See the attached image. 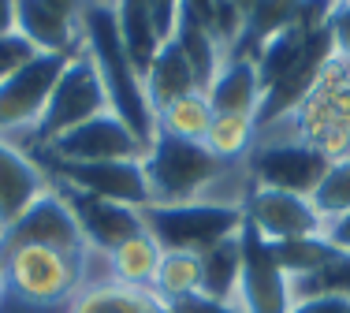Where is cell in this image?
Instances as JSON below:
<instances>
[{"instance_id":"obj_1","label":"cell","mask_w":350,"mask_h":313,"mask_svg":"<svg viewBox=\"0 0 350 313\" xmlns=\"http://www.w3.org/2000/svg\"><path fill=\"white\" fill-rule=\"evenodd\" d=\"M82 45L90 49L97 64V75L105 82L108 109L116 112L131 131L138 135V142L153 146L157 138V109L146 94V82L135 71L127 49L120 41V27H116V8H86L82 12Z\"/></svg>"},{"instance_id":"obj_2","label":"cell","mask_w":350,"mask_h":313,"mask_svg":"<svg viewBox=\"0 0 350 313\" xmlns=\"http://www.w3.org/2000/svg\"><path fill=\"white\" fill-rule=\"evenodd\" d=\"M257 138H298L328 161L350 156V64L332 56L295 112L261 123Z\"/></svg>"},{"instance_id":"obj_3","label":"cell","mask_w":350,"mask_h":313,"mask_svg":"<svg viewBox=\"0 0 350 313\" xmlns=\"http://www.w3.org/2000/svg\"><path fill=\"white\" fill-rule=\"evenodd\" d=\"M86 250H64V246H12L0 250L8 276V299L23 302L30 310H56L68 306L86 287Z\"/></svg>"},{"instance_id":"obj_4","label":"cell","mask_w":350,"mask_h":313,"mask_svg":"<svg viewBox=\"0 0 350 313\" xmlns=\"http://www.w3.org/2000/svg\"><path fill=\"white\" fill-rule=\"evenodd\" d=\"M235 161H220L205 150V142L157 135L149 153L142 156L149 183V205H175V202H209V191L224 168Z\"/></svg>"},{"instance_id":"obj_5","label":"cell","mask_w":350,"mask_h":313,"mask_svg":"<svg viewBox=\"0 0 350 313\" xmlns=\"http://www.w3.org/2000/svg\"><path fill=\"white\" fill-rule=\"evenodd\" d=\"M101 112H108L105 82H101V75H97V64H94V56H90V49L79 45L71 53L60 82H56V90H53V97H49L41 120L27 135V142H15V138H8V142H15L19 150H27V153L49 150L60 135L82 127L86 120L101 116Z\"/></svg>"},{"instance_id":"obj_6","label":"cell","mask_w":350,"mask_h":313,"mask_svg":"<svg viewBox=\"0 0 350 313\" xmlns=\"http://www.w3.org/2000/svg\"><path fill=\"white\" fill-rule=\"evenodd\" d=\"M146 232L164 250H187L205 254L209 246L239 235L246 224L239 205H216V202H175V205H146L142 209Z\"/></svg>"},{"instance_id":"obj_7","label":"cell","mask_w":350,"mask_h":313,"mask_svg":"<svg viewBox=\"0 0 350 313\" xmlns=\"http://www.w3.org/2000/svg\"><path fill=\"white\" fill-rule=\"evenodd\" d=\"M41 168L49 172L53 187H68V191L105 198V202H120L131 209H146L149 205V183L142 161H56V156H34Z\"/></svg>"},{"instance_id":"obj_8","label":"cell","mask_w":350,"mask_h":313,"mask_svg":"<svg viewBox=\"0 0 350 313\" xmlns=\"http://www.w3.org/2000/svg\"><path fill=\"white\" fill-rule=\"evenodd\" d=\"M71 53H38L0 82V138H23L41 120Z\"/></svg>"},{"instance_id":"obj_9","label":"cell","mask_w":350,"mask_h":313,"mask_svg":"<svg viewBox=\"0 0 350 313\" xmlns=\"http://www.w3.org/2000/svg\"><path fill=\"white\" fill-rule=\"evenodd\" d=\"M250 176L257 187H276V191L313 194V187L328 172V156L298 138H257L246 156Z\"/></svg>"},{"instance_id":"obj_10","label":"cell","mask_w":350,"mask_h":313,"mask_svg":"<svg viewBox=\"0 0 350 313\" xmlns=\"http://www.w3.org/2000/svg\"><path fill=\"white\" fill-rule=\"evenodd\" d=\"M243 217L265 243H291V239H324L328 224L313 209L310 194L254 187L243 202Z\"/></svg>"},{"instance_id":"obj_11","label":"cell","mask_w":350,"mask_h":313,"mask_svg":"<svg viewBox=\"0 0 350 313\" xmlns=\"http://www.w3.org/2000/svg\"><path fill=\"white\" fill-rule=\"evenodd\" d=\"M41 156H56V161H142L146 156V146L138 142V135L127 127L112 109L101 112V116L86 120L82 127L60 135L49 150H38ZM30 153V156H38Z\"/></svg>"},{"instance_id":"obj_12","label":"cell","mask_w":350,"mask_h":313,"mask_svg":"<svg viewBox=\"0 0 350 313\" xmlns=\"http://www.w3.org/2000/svg\"><path fill=\"white\" fill-rule=\"evenodd\" d=\"M239 310L243 313H291V276L276 265L269 243L243 224V273H239Z\"/></svg>"},{"instance_id":"obj_13","label":"cell","mask_w":350,"mask_h":313,"mask_svg":"<svg viewBox=\"0 0 350 313\" xmlns=\"http://www.w3.org/2000/svg\"><path fill=\"white\" fill-rule=\"evenodd\" d=\"M27 243H41V246H64V250H86V239L79 232V220H75L71 205L64 202V194L49 191L45 198H38L12 228H4L0 235V250H12V246H27Z\"/></svg>"},{"instance_id":"obj_14","label":"cell","mask_w":350,"mask_h":313,"mask_svg":"<svg viewBox=\"0 0 350 313\" xmlns=\"http://www.w3.org/2000/svg\"><path fill=\"white\" fill-rule=\"evenodd\" d=\"M53 191V179L27 150L0 138V232L12 228L38 198Z\"/></svg>"},{"instance_id":"obj_15","label":"cell","mask_w":350,"mask_h":313,"mask_svg":"<svg viewBox=\"0 0 350 313\" xmlns=\"http://www.w3.org/2000/svg\"><path fill=\"white\" fill-rule=\"evenodd\" d=\"M64 194V202L71 205L75 220H79V232L94 250H112L120 246L123 239L146 232L142 224V209H131V205H120V202H105V198H90V194H79V191H68V187H56Z\"/></svg>"},{"instance_id":"obj_16","label":"cell","mask_w":350,"mask_h":313,"mask_svg":"<svg viewBox=\"0 0 350 313\" xmlns=\"http://www.w3.org/2000/svg\"><path fill=\"white\" fill-rule=\"evenodd\" d=\"M15 34H23L38 53H75L82 45V19L49 0H15Z\"/></svg>"},{"instance_id":"obj_17","label":"cell","mask_w":350,"mask_h":313,"mask_svg":"<svg viewBox=\"0 0 350 313\" xmlns=\"http://www.w3.org/2000/svg\"><path fill=\"white\" fill-rule=\"evenodd\" d=\"M205 94H209L213 112H224V116H254L257 120L261 101H265V86H261V75H257V60L254 56L228 53Z\"/></svg>"},{"instance_id":"obj_18","label":"cell","mask_w":350,"mask_h":313,"mask_svg":"<svg viewBox=\"0 0 350 313\" xmlns=\"http://www.w3.org/2000/svg\"><path fill=\"white\" fill-rule=\"evenodd\" d=\"M175 45L183 49V56H187L190 71H194L198 86L209 90V82L216 79V71H220L224 56H228V49H224L220 34L205 23V15L198 12L194 4H187L183 0L179 4V15H175V30H172Z\"/></svg>"},{"instance_id":"obj_19","label":"cell","mask_w":350,"mask_h":313,"mask_svg":"<svg viewBox=\"0 0 350 313\" xmlns=\"http://www.w3.org/2000/svg\"><path fill=\"white\" fill-rule=\"evenodd\" d=\"M64 313H172V306L153 287H131V284H120V280H101V284L82 287L64 306Z\"/></svg>"},{"instance_id":"obj_20","label":"cell","mask_w":350,"mask_h":313,"mask_svg":"<svg viewBox=\"0 0 350 313\" xmlns=\"http://www.w3.org/2000/svg\"><path fill=\"white\" fill-rule=\"evenodd\" d=\"M302 8H306V0H250V8L243 12L239 38L228 53L254 56L269 38H276L280 30L295 27V23L302 19Z\"/></svg>"},{"instance_id":"obj_21","label":"cell","mask_w":350,"mask_h":313,"mask_svg":"<svg viewBox=\"0 0 350 313\" xmlns=\"http://www.w3.org/2000/svg\"><path fill=\"white\" fill-rule=\"evenodd\" d=\"M116 27H120V41L127 49L135 71L146 79L149 64H153L157 49H161V30H157V19H153V0H116Z\"/></svg>"},{"instance_id":"obj_22","label":"cell","mask_w":350,"mask_h":313,"mask_svg":"<svg viewBox=\"0 0 350 313\" xmlns=\"http://www.w3.org/2000/svg\"><path fill=\"white\" fill-rule=\"evenodd\" d=\"M142 82H146V94L153 101V109H164L168 101L190 94V90H202L194 71H190V64H187V56H183V49L175 45V38L161 41V49H157V56H153V64H149Z\"/></svg>"},{"instance_id":"obj_23","label":"cell","mask_w":350,"mask_h":313,"mask_svg":"<svg viewBox=\"0 0 350 313\" xmlns=\"http://www.w3.org/2000/svg\"><path fill=\"white\" fill-rule=\"evenodd\" d=\"M164 261V246L157 243L149 232H138L131 239H123L120 246L108 250V269H112V280L131 287H153L157 269Z\"/></svg>"},{"instance_id":"obj_24","label":"cell","mask_w":350,"mask_h":313,"mask_svg":"<svg viewBox=\"0 0 350 313\" xmlns=\"http://www.w3.org/2000/svg\"><path fill=\"white\" fill-rule=\"evenodd\" d=\"M239 273H243V232L209 246L202 254V295L205 299H216V302H235L239 299Z\"/></svg>"},{"instance_id":"obj_25","label":"cell","mask_w":350,"mask_h":313,"mask_svg":"<svg viewBox=\"0 0 350 313\" xmlns=\"http://www.w3.org/2000/svg\"><path fill=\"white\" fill-rule=\"evenodd\" d=\"M213 105L205 90H190V94L175 97L164 109H157V135L187 138V142H205V131L213 123Z\"/></svg>"},{"instance_id":"obj_26","label":"cell","mask_w":350,"mask_h":313,"mask_svg":"<svg viewBox=\"0 0 350 313\" xmlns=\"http://www.w3.org/2000/svg\"><path fill=\"white\" fill-rule=\"evenodd\" d=\"M153 291L161 295L168 306L183 299L202 295V254H187V250H164V261L157 269Z\"/></svg>"},{"instance_id":"obj_27","label":"cell","mask_w":350,"mask_h":313,"mask_svg":"<svg viewBox=\"0 0 350 313\" xmlns=\"http://www.w3.org/2000/svg\"><path fill=\"white\" fill-rule=\"evenodd\" d=\"M257 142V120L254 116H224L216 112L205 131V150L220 161H246Z\"/></svg>"},{"instance_id":"obj_28","label":"cell","mask_w":350,"mask_h":313,"mask_svg":"<svg viewBox=\"0 0 350 313\" xmlns=\"http://www.w3.org/2000/svg\"><path fill=\"white\" fill-rule=\"evenodd\" d=\"M310 299H347L350 302V254L347 250H339L317 273L291 280V302H310Z\"/></svg>"},{"instance_id":"obj_29","label":"cell","mask_w":350,"mask_h":313,"mask_svg":"<svg viewBox=\"0 0 350 313\" xmlns=\"http://www.w3.org/2000/svg\"><path fill=\"white\" fill-rule=\"evenodd\" d=\"M269 254L276 258V265L283 273L295 280V276H310L321 265H328L339 250L328 239H291V243H269Z\"/></svg>"},{"instance_id":"obj_30","label":"cell","mask_w":350,"mask_h":313,"mask_svg":"<svg viewBox=\"0 0 350 313\" xmlns=\"http://www.w3.org/2000/svg\"><path fill=\"white\" fill-rule=\"evenodd\" d=\"M310 202L324 217V224H336L339 217H347L350 213V156H339V161L328 164L324 179L313 187Z\"/></svg>"},{"instance_id":"obj_31","label":"cell","mask_w":350,"mask_h":313,"mask_svg":"<svg viewBox=\"0 0 350 313\" xmlns=\"http://www.w3.org/2000/svg\"><path fill=\"white\" fill-rule=\"evenodd\" d=\"M324 34H328L332 56L350 64V0H336V4H332V15H328Z\"/></svg>"},{"instance_id":"obj_32","label":"cell","mask_w":350,"mask_h":313,"mask_svg":"<svg viewBox=\"0 0 350 313\" xmlns=\"http://www.w3.org/2000/svg\"><path fill=\"white\" fill-rule=\"evenodd\" d=\"M30 56H38V49L30 45L23 34H8V38H0V82L4 79H12L15 71L23 68V64L30 60Z\"/></svg>"},{"instance_id":"obj_33","label":"cell","mask_w":350,"mask_h":313,"mask_svg":"<svg viewBox=\"0 0 350 313\" xmlns=\"http://www.w3.org/2000/svg\"><path fill=\"white\" fill-rule=\"evenodd\" d=\"M172 313H243V310L235 302H216V299H205V295H194V299L175 302Z\"/></svg>"},{"instance_id":"obj_34","label":"cell","mask_w":350,"mask_h":313,"mask_svg":"<svg viewBox=\"0 0 350 313\" xmlns=\"http://www.w3.org/2000/svg\"><path fill=\"white\" fill-rule=\"evenodd\" d=\"M324 239H328L336 250H347V254H350V213H347V217H339L336 224H328Z\"/></svg>"},{"instance_id":"obj_35","label":"cell","mask_w":350,"mask_h":313,"mask_svg":"<svg viewBox=\"0 0 350 313\" xmlns=\"http://www.w3.org/2000/svg\"><path fill=\"white\" fill-rule=\"evenodd\" d=\"M15 34V0H0V38Z\"/></svg>"},{"instance_id":"obj_36","label":"cell","mask_w":350,"mask_h":313,"mask_svg":"<svg viewBox=\"0 0 350 313\" xmlns=\"http://www.w3.org/2000/svg\"><path fill=\"white\" fill-rule=\"evenodd\" d=\"M49 4H56L60 12L75 15V19H82V12H86V0H49Z\"/></svg>"},{"instance_id":"obj_37","label":"cell","mask_w":350,"mask_h":313,"mask_svg":"<svg viewBox=\"0 0 350 313\" xmlns=\"http://www.w3.org/2000/svg\"><path fill=\"white\" fill-rule=\"evenodd\" d=\"M8 302V276H4V261H0V306Z\"/></svg>"},{"instance_id":"obj_38","label":"cell","mask_w":350,"mask_h":313,"mask_svg":"<svg viewBox=\"0 0 350 313\" xmlns=\"http://www.w3.org/2000/svg\"><path fill=\"white\" fill-rule=\"evenodd\" d=\"M343 313H350V302H347V310H343Z\"/></svg>"},{"instance_id":"obj_39","label":"cell","mask_w":350,"mask_h":313,"mask_svg":"<svg viewBox=\"0 0 350 313\" xmlns=\"http://www.w3.org/2000/svg\"><path fill=\"white\" fill-rule=\"evenodd\" d=\"M0 235H4V232H0Z\"/></svg>"}]
</instances>
